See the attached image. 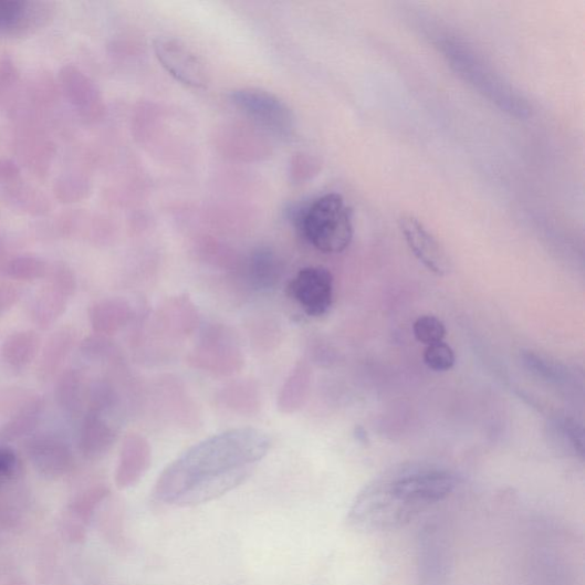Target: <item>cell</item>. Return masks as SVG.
I'll return each instance as SVG.
<instances>
[{
	"label": "cell",
	"instance_id": "6da1fadb",
	"mask_svg": "<svg viewBox=\"0 0 585 585\" xmlns=\"http://www.w3.org/2000/svg\"><path fill=\"white\" fill-rule=\"evenodd\" d=\"M271 446L254 428H238L190 447L159 476L154 499L181 508L211 502L246 483Z\"/></svg>",
	"mask_w": 585,
	"mask_h": 585
},
{
	"label": "cell",
	"instance_id": "7a4b0ae2",
	"mask_svg": "<svg viewBox=\"0 0 585 585\" xmlns=\"http://www.w3.org/2000/svg\"><path fill=\"white\" fill-rule=\"evenodd\" d=\"M459 480L441 469H411L387 476L362 491L348 512L349 524L363 532H390L415 521L449 498Z\"/></svg>",
	"mask_w": 585,
	"mask_h": 585
},
{
	"label": "cell",
	"instance_id": "3957f363",
	"mask_svg": "<svg viewBox=\"0 0 585 585\" xmlns=\"http://www.w3.org/2000/svg\"><path fill=\"white\" fill-rule=\"evenodd\" d=\"M354 213L339 194H326L300 213L297 226L316 250L325 254L346 251L354 238Z\"/></svg>",
	"mask_w": 585,
	"mask_h": 585
},
{
	"label": "cell",
	"instance_id": "277c9868",
	"mask_svg": "<svg viewBox=\"0 0 585 585\" xmlns=\"http://www.w3.org/2000/svg\"><path fill=\"white\" fill-rule=\"evenodd\" d=\"M79 447L87 460L105 457L117 441L122 425V400L108 382L94 384L87 394Z\"/></svg>",
	"mask_w": 585,
	"mask_h": 585
},
{
	"label": "cell",
	"instance_id": "5b68a950",
	"mask_svg": "<svg viewBox=\"0 0 585 585\" xmlns=\"http://www.w3.org/2000/svg\"><path fill=\"white\" fill-rule=\"evenodd\" d=\"M232 105L259 127L288 137L295 128L293 112L276 95L259 88H243L231 93Z\"/></svg>",
	"mask_w": 585,
	"mask_h": 585
},
{
	"label": "cell",
	"instance_id": "8992f818",
	"mask_svg": "<svg viewBox=\"0 0 585 585\" xmlns=\"http://www.w3.org/2000/svg\"><path fill=\"white\" fill-rule=\"evenodd\" d=\"M288 294L309 317L325 316L334 301L333 274L324 267L303 268L290 282Z\"/></svg>",
	"mask_w": 585,
	"mask_h": 585
},
{
	"label": "cell",
	"instance_id": "52a82bcc",
	"mask_svg": "<svg viewBox=\"0 0 585 585\" xmlns=\"http://www.w3.org/2000/svg\"><path fill=\"white\" fill-rule=\"evenodd\" d=\"M15 149L22 165L33 176L43 178L49 174L55 155V144L36 116L30 115L20 122Z\"/></svg>",
	"mask_w": 585,
	"mask_h": 585
},
{
	"label": "cell",
	"instance_id": "ba28073f",
	"mask_svg": "<svg viewBox=\"0 0 585 585\" xmlns=\"http://www.w3.org/2000/svg\"><path fill=\"white\" fill-rule=\"evenodd\" d=\"M58 82L60 92L82 121L95 123L105 114L97 86L76 64H64L60 69Z\"/></svg>",
	"mask_w": 585,
	"mask_h": 585
},
{
	"label": "cell",
	"instance_id": "9c48e42d",
	"mask_svg": "<svg viewBox=\"0 0 585 585\" xmlns=\"http://www.w3.org/2000/svg\"><path fill=\"white\" fill-rule=\"evenodd\" d=\"M154 51L165 71L178 82L194 88H206L209 74L202 61L178 40L158 39Z\"/></svg>",
	"mask_w": 585,
	"mask_h": 585
},
{
	"label": "cell",
	"instance_id": "30bf717a",
	"mask_svg": "<svg viewBox=\"0 0 585 585\" xmlns=\"http://www.w3.org/2000/svg\"><path fill=\"white\" fill-rule=\"evenodd\" d=\"M55 7L41 0H0V34L22 38L48 24Z\"/></svg>",
	"mask_w": 585,
	"mask_h": 585
},
{
	"label": "cell",
	"instance_id": "8fae6325",
	"mask_svg": "<svg viewBox=\"0 0 585 585\" xmlns=\"http://www.w3.org/2000/svg\"><path fill=\"white\" fill-rule=\"evenodd\" d=\"M399 228L409 250L426 269L438 278L449 276L453 270L452 261L422 222L405 215L399 219Z\"/></svg>",
	"mask_w": 585,
	"mask_h": 585
},
{
	"label": "cell",
	"instance_id": "7c38bea8",
	"mask_svg": "<svg viewBox=\"0 0 585 585\" xmlns=\"http://www.w3.org/2000/svg\"><path fill=\"white\" fill-rule=\"evenodd\" d=\"M27 453L34 467L46 478H59L71 471L75 458L71 445L55 435H39L27 442Z\"/></svg>",
	"mask_w": 585,
	"mask_h": 585
},
{
	"label": "cell",
	"instance_id": "4fadbf2b",
	"mask_svg": "<svg viewBox=\"0 0 585 585\" xmlns=\"http://www.w3.org/2000/svg\"><path fill=\"white\" fill-rule=\"evenodd\" d=\"M152 463V449L148 440L140 435H128L122 445L116 483L119 489H128L139 483Z\"/></svg>",
	"mask_w": 585,
	"mask_h": 585
},
{
	"label": "cell",
	"instance_id": "5bb4252c",
	"mask_svg": "<svg viewBox=\"0 0 585 585\" xmlns=\"http://www.w3.org/2000/svg\"><path fill=\"white\" fill-rule=\"evenodd\" d=\"M0 200L12 211L30 217H44L52 210L51 200L44 191L20 179L3 187Z\"/></svg>",
	"mask_w": 585,
	"mask_h": 585
},
{
	"label": "cell",
	"instance_id": "9a60e30c",
	"mask_svg": "<svg viewBox=\"0 0 585 585\" xmlns=\"http://www.w3.org/2000/svg\"><path fill=\"white\" fill-rule=\"evenodd\" d=\"M77 334L72 327H63L55 332L43 348L38 375L41 382H51L60 372L67 356L72 354Z\"/></svg>",
	"mask_w": 585,
	"mask_h": 585
},
{
	"label": "cell",
	"instance_id": "2e32d148",
	"mask_svg": "<svg viewBox=\"0 0 585 585\" xmlns=\"http://www.w3.org/2000/svg\"><path fill=\"white\" fill-rule=\"evenodd\" d=\"M132 318L129 304L119 299H106L94 303L88 320L95 334L113 335L124 328Z\"/></svg>",
	"mask_w": 585,
	"mask_h": 585
},
{
	"label": "cell",
	"instance_id": "e0dca14e",
	"mask_svg": "<svg viewBox=\"0 0 585 585\" xmlns=\"http://www.w3.org/2000/svg\"><path fill=\"white\" fill-rule=\"evenodd\" d=\"M208 338H203L198 351H196L195 363L200 367L212 372H232L242 362L234 347V342L229 337L221 341V335L216 337L215 333Z\"/></svg>",
	"mask_w": 585,
	"mask_h": 585
},
{
	"label": "cell",
	"instance_id": "ac0fdd59",
	"mask_svg": "<svg viewBox=\"0 0 585 585\" xmlns=\"http://www.w3.org/2000/svg\"><path fill=\"white\" fill-rule=\"evenodd\" d=\"M41 349V336L36 331L24 330L7 337L0 349L3 363L11 369L21 370L36 359Z\"/></svg>",
	"mask_w": 585,
	"mask_h": 585
},
{
	"label": "cell",
	"instance_id": "d6986e66",
	"mask_svg": "<svg viewBox=\"0 0 585 585\" xmlns=\"http://www.w3.org/2000/svg\"><path fill=\"white\" fill-rule=\"evenodd\" d=\"M420 585H442L446 575V553L437 530L425 532L420 547Z\"/></svg>",
	"mask_w": 585,
	"mask_h": 585
},
{
	"label": "cell",
	"instance_id": "ffe728a7",
	"mask_svg": "<svg viewBox=\"0 0 585 585\" xmlns=\"http://www.w3.org/2000/svg\"><path fill=\"white\" fill-rule=\"evenodd\" d=\"M58 406L67 417H79L87 399L84 375L76 368L63 370L54 390Z\"/></svg>",
	"mask_w": 585,
	"mask_h": 585
},
{
	"label": "cell",
	"instance_id": "44dd1931",
	"mask_svg": "<svg viewBox=\"0 0 585 585\" xmlns=\"http://www.w3.org/2000/svg\"><path fill=\"white\" fill-rule=\"evenodd\" d=\"M69 300L71 297L48 284L31 303L32 323L42 331L50 330L64 315Z\"/></svg>",
	"mask_w": 585,
	"mask_h": 585
},
{
	"label": "cell",
	"instance_id": "7402d4cb",
	"mask_svg": "<svg viewBox=\"0 0 585 585\" xmlns=\"http://www.w3.org/2000/svg\"><path fill=\"white\" fill-rule=\"evenodd\" d=\"M44 400L34 398L24 403L10 420L0 427V441L8 443L31 435L42 420Z\"/></svg>",
	"mask_w": 585,
	"mask_h": 585
},
{
	"label": "cell",
	"instance_id": "603a6c76",
	"mask_svg": "<svg viewBox=\"0 0 585 585\" xmlns=\"http://www.w3.org/2000/svg\"><path fill=\"white\" fill-rule=\"evenodd\" d=\"M21 83L17 63L9 56L0 60V109L11 117L19 115Z\"/></svg>",
	"mask_w": 585,
	"mask_h": 585
},
{
	"label": "cell",
	"instance_id": "cb8c5ba5",
	"mask_svg": "<svg viewBox=\"0 0 585 585\" xmlns=\"http://www.w3.org/2000/svg\"><path fill=\"white\" fill-rule=\"evenodd\" d=\"M310 372L307 367L300 362L295 365L294 369L288 377L281 394L279 396V408L292 415V412L299 410L304 400L309 389Z\"/></svg>",
	"mask_w": 585,
	"mask_h": 585
},
{
	"label": "cell",
	"instance_id": "d4e9b609",
	"mask_svg": "<svg viewBox=\"0 0 585 585\" xmlns=\"http://www.w3.org/2000/svg\"><path fill=\"white\" fill-rule=\"evenodd\" d=\"M50 267L46 261L36 255H18L10 258L2 267V271L10 280L18 282H34L48 278Z\"/></svg>",
	"mask_w": 585,
	"mask_h": 585
},
{
	"label": "cell",
	"instance_id": "484cf974",
	"mask_svg": "<svg viewBox=\"0 0 585 585\" xmlns=\"http://www.w3.org/2000/svg\"><path fill=\"white\" fill-rule=\"evenodd\" d=\"M525 367L543 382L555 386H567L572 380L571 372L563 364L533 352L522 356Z\"/></svg>",
	"mask_w": 585,
	"mask_h": 585
},
{
	"label": "cell",
	"instance_id": "4316f807",
	"mask_svg": "<svg viewBox=\"0 0 585 585\" xmlns=\"http://www.w3.org/2000/svg\"><path fill=\"white\" fill-rule=\"evenodd\" d=\"M53 191L60 202L76 203L88 196L91 185L82 171L71 169L58 177L53 185Z\"/></svg>",
	"mask_w": 585,
	"mask_h": 585
},
{
	"label": "cell",
	"instance_id": "83f0119b",
	"mask_svg": "<svg viewBox=\"0 0 585 585\" xmlns=\"http://www.w3.org/2000/svg\"><path fill=\"white\" fill-rule=\"evenodd\" d=\"M280 265L274 257L265 251L254 254L250 264V279L257 289H270L280 278Z\"/></svg>",
	"mask_w": 585,
	"mask_h": 585
},
{
	"label": "cell",
	"instance_id": "f1b7e54d",
	"mask_svg": "<svg viewBox=\"0 0 585 585\" xmlns=\"http://www.w3.org/2000/svg\"><path fill=\"white\" fill-rule=\"evenodd\" d=\"M80 352L91 363H111L118 358L114 342L106 335L95 334L86 337L81 343Z\"/></svg>",
	"mask_w": 585,
	"mask_h": 585
},
{
	"label": "cell",
	"instance_id": "f546056e",
	"mask_svg": "<svg viewBox=\"0 0 585 585\" xmlns=\"http://www.w3.org/2000/svg\"><path fill=\"white\" fill-rule=\"evenodd\" d=\"M425 364L435 372H447L455 367V351L443 341L427 346L424 354Z\"/></svg>",
	"mask_w": 585,
	"mask_h": 585
},
{
	"label": "cell",
	"instance_id": "4dcf8cb0",
	"mask_svg": "<svg viewBox=\"0 0 585 585\" xmlns=\"http://www.w3.org/2000/svg\"><path fill=\"white\" fill-rule=\"evenodd\" d=\"M412 333L419 342L430 346V344L443 341L446 327L436 316L425 315L412 324Z\"/></svg>",
	"mask_w": 585,
	"mask_h": 585
},
{
	"label": "cell",
	"instance_id": "1f68e13d",
	"mask_svg": "<svg viewBox=\"0 0 585 585\" xmlns=\"http://www.w3.org/2000/svg\"><path fill=\"white\" fill-rule=\"evenodd\" d=\"M49 284L63 292L66 296L75 295L77 282L73 269L65 263L58 262L50 267Z\"/></svg>",
	"mask_w": 585,
	"mask_h": 585
},
{
	"label": "cell",
	"instance_id": "d6a6232c",
	"mask_svg": "<svg viewBox=\"0 0 585 585\" xmlns=\"http://www.w3.org/2000/svg\"><path fill=\"white\" fill-rule=\"evenodd\" d=\"M557 432L562 436L564 443L577 457H584V432L583 428L572 419L560 420L556 425Z\"/></svg>",
	"mask_w": 585,
	"mask_h": 585
},
{
	"label": "cell",
	"instance_id": "836d02e7",
	"mask_svg": "<svg viewBox=\"0 0 585 585\" xmlns=\"http://www.w3.org/2000/svg\"><path fill=\"white\" fill-rule=\"evenodd\" d=\"M19 470V460L10 447L0 446V484L13 479Z\"/></svg>",
	"mask_w": 585,
	"mask_h": 585
},
{
	"label": "cell",
	"instance_id": "e575fe53",
	"mask_svg": "<svg viewBox=\"0 0 585 585\" xmlns=\"http://www.w3.org/2000/svg\"><path fill=\"white\" fill-rule=\"evenodd\" d=\"M20 299L17 286L9 283H0V317L7 315Z\"/></svg>",
	"mask_w": 585,
	"mask_h": 585
},
{
	"label": "cell",
	"instance_id": "d590c367",
	"mask_svg": "<svg viewBox=\"0 0 585 585\" xmlns=\"http://www.w3.org/2000/svg\"><path fill=\"white\" fill-rule=\"evenodd\" d=\"M20 166L9 158L0 157V186H8L20 179Z\"/></svg>",
	"mask_w": 585,
	"mask_h": 585
},
{
	"label": "cell",
	"instance_id": "8d00e7d4",
	"mask_svg": "<svg viewBox=\"0 0 585 585\" xmlns=\"http://www.w3.org/2000/svg\"><path fill=\"white\" fill-rule=\"evenodd\" d=\"M9 260V243L4 234L0 233V269Z\"/></svg>",
	"mask_w": 585,
	"mask_h": 585
}]
</instances>
